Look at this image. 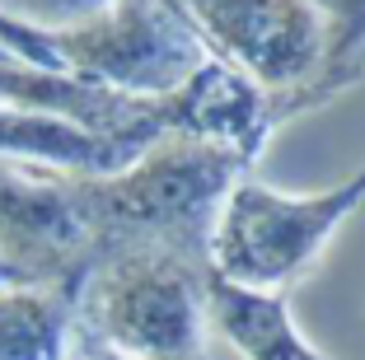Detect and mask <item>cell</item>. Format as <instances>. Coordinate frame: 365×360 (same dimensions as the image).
Here are the masks:
<instances>
[{"instance_id":"cell-3","label":"cell","mask_w":365,"mask_h":360,"mask_svg":"<svg viewBox=\"0 0 365 360\" xmlns=\"http://www.w3.org/2000/svg\"><path fill=\"white\" fill-rule=\"evenodd\" d=\"M365 206V169L323 192H281L248 169L230 187L211 230V272L239 286L281 290L319 267L323 248Z\"/></svg>"},{"instance_id":"cell-8","label":"cell","mask_w":365,"mask_h":360,"mask_svg":"<svg viewBox=\"0 0 365 360\" xmlns=\"http://www.w3.org/2000/svg\"><path fill=\"white\" fill-rule=\"evenodd\" d=\"M140 150L145 145L98 136L71 117L0 103V164L47 169L61 178H103V173H118L122 164H131Z\"/></svg>"},{"instance_id":"cell-6","label":"cell","mask_w":365,"mask_h":360,"mask_svg":"<svg viewBox=\"0 0 365 360\" xmlns=\"http://www.w3.org/2000/svg\"><path fill=\"white\" fill-rule=\"evenodd\" d=\"M0 262L14 281L76 290L94 262V234L76 178L0 164Z\"/></svg>"},{"instance_id":"cell-10","label":"cell","mask_w":365,"mask_h":360,"mask_svg":"<svg viewBox=\"0 0 365 360\" xmlns=\"http://www.w3.org/2000/svg\"><path fill=\"white\" fill-rule=\"evenodd\" d=\"M76 290L5 281L0 286V360H71Z\"/></svg>"},{"instance_id":"cell-5","label":"cell","mask_w":365,"mask_h":360,"mask_svg":"<svg viewBox=\"0 0 365 360\" xmlns=\"http://www.w3.org/2000/svg\"><path fill=\"white\" fill-rule=\"evenodd\" d=\"M211 56L239 66L281 103L309 113L323 61V19L309 0H178Z\"/></svg>"},{"instance_id":"cell-1","label":"cell","mask_w":365,"mask_h":360,"mask_svg":"<svg viewBox=\"0 0 365 360\" xmlns=\"http://www.w3.org/2000/svg\"><path fill=\"white\" fill-rule=\"evenodd\" d=\"M253 169L244 155L187 136H160L103 178H76L94 257L118 248H164L211 267V230L230 187Z\"/></svg>"},{"instance_id":"cell-12","label":"cell","mask_w":365,"mask_h":360,"mask_svg":"<svg viewBox=\"0 0 365 360\" xmlns=\"http://www.w3.org/2000/svg\"><path fill=\"white\" fill-rule=\"evenodd\" d=\"M5 281H14V276H10V272H5V262H0V286H5Z\"/></svg>"},{"instance_id":"cell-7","label":"cell","mask_w":365,"mask_h":360,"mask_svg":"<svg viewBox=\"0 0 365 360\" xmlns=\"http://www.w3.org/2000/svg\"><path fill=\"white\" fill-rule=\"evenodd\" d=\"M150 103L164 136H187V140L235 150L248 164H258L267 140L286 122L277 98L220 56H206L173 94L150 98Z\"/></svg>"},{"instance_id":"cell-11","label":"cell","mask_w":365,"mask_h":360,"mask_svg":"<svg viewBox=\"0 0 365 360\" xmlns=\"http://www.w3.org/2000/svg\"><path fill=\"white\" fill-rule=\"evenodd\" d=\"M71 360H127V356H122V351H113V346H103L98 337H89V332L76 328V351H71Z\"/></svg>"},{"instance_id":"cell-2","label":"cell","mask_w":365,"mask_h":360,"mask_svg":"<svg viewBox=\"0 0 365 360\" xmlns=\"http://www.w3.org/2000/svg\"><path fill=\"white\" fill-rule=\"evenodd\" d=\"M206 262L164 248H118L76 286V328L127 360H215L206 346Z\"/></svg>"},{"instance_id":"cell-9","label":"cell","mask_w":365,"mask_h":360,"mask_svg":"<svg viewBox=\"0 0 365 360\" xmlns=\"http://www.w3.org/2000/svg\"><path fill=\"white\" fill-rule=\"evenodd\" d=\"M202 295H206V323L230 341L239 360H333L300 332L290 299L281 290L239 286V281L215 276L206 267Z\"/></svg>"},{"instance_id":"cell-13","label":"cell","mask_w":365,"mask_h":360,"mask_svg":"<svg viewBox=\"0 0 365 360\" xmlns=\"http://www.w3.org/2000/svg\"><path fill=\"white\" fill-rule=\"evenodd\" d=\"M0 61H14V56H10V52H0Z\"/></svg>"},{"instance_id":"cell-4","label":"cell","mask_w":365,"mask_h":360,"mask_svg":"<svg viewBox=\"0 0 365 360\" xmlns=\"http://www.w3.org/2000/svg\"><path fill=\"white\" fill-rule=\"evenodd\" d=\"M61 71L127 98H164L206 61V43L178 0H108L80 29L52 38Z\"/></svg>"}]
</instances>
